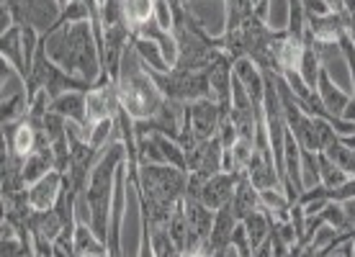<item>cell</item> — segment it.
<instances>
[{
    "mask_svg": "<svg viewBox=\"0 0 355 257\" xmlns=\"http://www.w3.org/2000/svg\"><path fill=\"white\" fill-rule=\"evenodd\" d=\"M42 46L46 49L49 60L57 62L72 78L85 80L96 85L103 75V60L98 49L96 34L90 21H78V24H64L54 28L52 34L42 36Z\"/></svg>",
    "mask_w": 355,
    "mask_h": 257,
    "instance_id": "6da1fadb",
    "label": "cell"
},
{
    "mask_svg": "<svg viewBox=\"0 0 355 257\" xmlns=\"http://www.w3.org/2000/svg\"><path fill=\"white\" fill-rule=\"evenodd\" d=\"M116 90H119V103L124 111H129L134 121L139 118H152L165 103V96L160 93L157 82L144 67L142 57L134 49V42L124 49L119 78H116Z\"/></svg>",
    "mask_w": 355,
    "mask_h": 257,
    "instance_id": "7a4b0ae2",
    "label": "cell"
},
{
    "mask_svg": "<svg viewBox=\"0 0 355 257\" xmlns=\"http://www.w3.org/2000/svg\"><path fill=\"white\" fill-rule=\"evenodd\" d=\"M132 186H137L139 204L178 206L186 198L188 172L173 168V165H139L137 183H132Z\"/></svg>",
    "mask_w": 355,
    "mask_h": 257,
    "instance_id": "3957f363",
    "label": "cell"
},
{
    "mask_svg": "<svg viewBox=\"0 0 355 257\" xmlns=\"http://www.w3.org/2000/svg\"><path fill=\"white\" fill-rule=\"evenodd\" d=\"M147 67V64H144ZM152 80L157 82V88L165 98L170 100H178V103H193V100H204V98H211V82H209V70L206 72H191V70H173L168 72H157L150 70ZM214 100V98H211Z\"/></svg>",
    "mask_w": 355,
    "mask_h": 257,
    "instance_id": "277c9868",
    "label": "cell"
},
{
    "mask_svg": "<svg viewBox=\"0 0 355 257\" xmlns=\"http://www.w3.org/2000/svg\"><path fill=\"white\" fill-rule=\"evenodd\" d=\"M219 121H222V108L211 98L186 103V116H183V129H180L178 144L188 152L198 142L214 139L219 134Z\"/></svg>",
    "mask_w": 355,
    "mask_h": 257,
    "instance_id": "5b68a950",
    "label": "cell"
},
{
    "mask_svg": "<svg viewBox=\"0 0 355 257\" xmlns=\"http://www.w3.org/2000/svg\"><path fill=\"white\" fill-rule=\"evenodd\" d=\"M3 6L13 13L16 26H31L42 36L60 26L64 8L60 0H3Z\"/></svg>",
    "mask_w": 355,
    "mask_h": 257,
    "instance_id": "8992f818",
    "label": "cell"
},
{
    "mask_svg": "<svg viewBox=\"0 0 355 257\" xmlns=\"http://www.w3.org/2000/svg\"><path fill=\"white\" fill-rule=\"evenodd\" d=\"M222 154H224V144L219 136L198 142L193 150L186 152L188 172H196V175H204V177L219 175L222 172Z\"/></svg>",
    "mask_w": 355,
    "mask_h": 257,
    "instance_id": "52a82bcc",
    "label": "cell"
},
{
    "mask_svg": "<svg viewBox=\"0 0 355 257\" xmlns=\"http://www.w3.org/2000/svg\"><path fill=\"white\" fill-rule=\"evenodd\" d=\"M240 177H242V172H219V175H211L204 183V188H201L198 201L204 206H209L211 211H219L222 206H227L232 201Z\"/></svg>",
    "mask_w": 355,
    "mask_h": 257,
    "instance_id": "ba28073f",
    "label": "cell"
},
{
    "mask_svg": "<svg viewBox=\"0 0 355 257\" xmlns=\"http://www.w3.org/2000/svg\"><path fill=\"white\" fill-rule=\"evenodd\" d=\"M237 216L232 211V204L222 206L216 216H214V227H211V234H209V240L204 245V255L211 257L216 252H227L232 247V231L237 227Z\"/></svg>",
    "mask_w": 355,
    "mask_h": 257,
    "instance_id": "9c48e42d",
    "label": "cell"
},
{
    "mask_svg": "<svg viewBox=\"0 0 355 257\" xmlns=\"http://www.w3.org/2000/svg\"><path fill=\"white\" fill-rule=\"evenodd\" d=\"M0 54H3V62H8L18 72L21 80L26 82L31 78V70L26 64V52H24V28L13 26L8 31H3V36H0Z\"/></svg>",
    "mask_w": 355,
    "mask_h": 257,
    "instance_id": "30bf717a",
    "label": "cell"
},
{
    "mask_svg": "<svg viewBox=\"0 0 355 257\" xmlns=\"http://www.w3.org/2000/svg\"><path fill=\"white\" fill-rule=\"evenodd\" d=\"M60 195H62V172L52 170L49 175L36 180L34 186H28V206L34 211H49L57 206Z\"/></svg>",
    "mask_w": 355,
    "mask_h": 257,
    "instance_id": "8fae6325",
    "label": "cell"
},
{
    "mask_svg": "<svg viewBox=\"0 0 355 257\" xmlns=\"http://www.w3.org/2000/svg\"><path fill=\"white\" fill-rule=\"evenodd\" d=\"M234 78L240 80V85L245 88V93L250 96V100L255 103V106L263 108V98H266V75L260 70L258 64L248 60V57H242L234 62Z\"/></svg>",
    "mask_w": 355,
    "mask_h": 257,
    "instance_id": "7c38bea8",
    "label": "cell"
},
{
    "mask_svg": "<svg viewBox=\"0 0 355 257\" xmlns=\"http://www.w3.org/2000/svg\"><path fill=\"white\" fill-rule=\"evenodd\" d=\"M85 96H88V93H83V90H70V93H62L60 98H54V100H52L49 111L64 116L67 121L80 124L85 132L93 134V129H90V124H88V111H85Z\"/></svg>",
    "mask_w": 355,
    "mask_h": 257,
    "instance_id": "4fadbf2b",
    "label": "cell"
},
{
    "mask_svg": "<svg viewBox=\"0 0 355 257\" xmlns=\"http://www.w3.org/2000/svg\"><path fill=\"white\" fill-rule=\"evenodd\" d=\"M317 93H320V100H322V106H324V111H327L329 116H335V118H343V111H345V106L350 103V98H353L332 82V78H329V72L324 70V67H322Z\"/></svg>",
    "mask_w": 355,
    "mask_h": 257,
    "instance_id": "5bb4252c",
    "label": "cell"
},
{
    "mask_svg": "<svg viewBox=\"0 0 355 257\" xmlns=\"http://www.w3.org/2000/svg\"><path fill=\"white\" fill-rule=\"evenodd\" d=\"M232 211L237 216V222H245L250 213H255L260 209V190L248 180V175L242 172L240 183L234 188V195H232Z\"/></svg>",
    "mask_w": 355,
    "mask_h": 257,
    "instance_id": "9a60e30c",
    "label": "cell"
},
{
    "mask_svg": "<svg viewBox=\"0 0 355 257\" xmlns=\"http://www.w3.org/2000/svg\"><path fill=\"white\" fill-rule=\"evenodd\" d=\"M183 206H186L188 229L193 231L196 237H201V240H204V245H206L209 234H211L214 216H216V211H211L209 206H204L198 198H191V195H186V198H183Z\"/></svg>",
    "mask_w": 355,
    "mask_h": 257,
    "instance_id": "2e32d148",
    "label": "cell"
},
{
    "mask_svg": "<svg viewBox=\"0 0 355 257\" xmlns=\"http://www.w3.org/2000/svg\"><path fill=\"white\" fill-rule=\"evenodd\" d=\"M155 6L157 0H124V21L132 34L155 18Z\"/></svg>",
    "mask_w": 355,
    "mask_h": 257,
    "instance_id": "e0dca14e",
    "label": "cell"
},
{
    "mask_svg": "<svg viewBox=\"0 0 355 257\" xmlns=\"http://www.w3.org/2000/svg\"><path fill=\"white\" fill-rule=\"evenodd\" d=\"M75 249H78V255H90V252L93 255H108L106 242L98 240L93 227L83 222H78V227H75Z\"/></svg>",
    "mask_w": 355,
    "mask_h": 257,
    "instance_id": "ac0fdd59",
    "label": "cell"
},
{
    "mask_svg": "<svg viewBox=\"0 0 355 257\" xmlns=\"http://www.w3.org/2000/svg\"><path fill=\"white\" fill-rule=\"evenodd\" d=\"M245 229H248V237H250V245H252V252L263 245V242L270 237V219H268V213L263 209H258L255 213H250L248 219H245Z\"/></svg>",
    "mask_w": 355,
    "mask_h": 257,
    "instance_id": "d6986e66",
    "label": "cell"
},
{
    "mask_svg": "<svg viewBox=\"0 0 355 257\" xmlns=\"http://www.w3.org/2000/svg\"><path fill=\"white\" fill-rule=\"evenodd\" d=\"M134 42V49H137V54L142 57V62L150 67V70H157V72H168V62H165V57H162L160 46L155 44V42H150V39H139V36H132Z\"/></svg>",
    "mask_w": 355,
    "mask_h": 257,
    "instance_id": "ffe728a7",
    "label": "cell"
},
{
    "mask_svg": "<svg viewBox=\"0 0 355 257\" xmlns=\"http://www.w3.org/2000/svg\"><path fill=\"white\" fill-rule=\"evenodd\" d=\"M224 34L227 31H237V28L252 16V0H224Z\"/></svg>",
    "mask_w": 355,
    "mask_h": 257,
    "instance_id": "44dd1931",
    "label": "cell"
},
{
    "mask_svg": "<svg viewBox=\"0 0 355 257\" xmlns=\"http://www.w3.org/2000/svg\"><path fill=\"white\" fill-rule=\"evenodd\" d=\"M317 160H320V180L327 190H338L340 186H345L347 180H350V175H347L345 170H340L324 152L317 154Z\"/></svg>",
    "mask_w": 355,
    "mask_h": 257,
    "instance_id": "7402d4cb",
    "label": "cell"
},
{
    "mask_svg": "<svg viewBox=\"0 0 355 257\" xmlns=\"http://www.w3.org/2000/svg\"><path fill=\"white\" fill-rule=\"evenodd\" d=\"M0 108H3V124H13V121H21V118L28 114V96H26V90H18V93H13V96L3 98Z\"/></svg>",
    "mask_w": 355,
    "mask_h": 257,
    "instance_id": "603a6c76",
    "label": "cell"
},
{
    "mask_svg": "<svg viewBox=\"0 0 355 257\" xmlns=\"http://www.w3.org/2000/svg\"><path fill=\"white\" fill-rule=\"evenodd\" d=\"M299 75H302V80L306 82L311 90H317V85H320V75H322V62H320V54L314 52V46L306 44V52H304Z\"/></svg>",
    "mask_w": 355,
    "mask_h": 257,
    "instance_id": "cb8c5ba5",
    "label": "cell"
},
{
    "mask_svg": "<svg viewBox=\"0 0 355 257\" xmlns=\"http://www.w3.org/2000/svg\"><path fill=\"white\" fill-rule=\"evenodd\" d=\"M155 139H157V144H160V150H162V157H165V162H168V165H173V168L186 170V172H188L186 150H183V147H180V144H178L175 139H170V136H165V134H155Z\"/></svg>",
    "mask_w": 355,
    "mask_h": 257,
    "instance_id": "d4e9b609",
    "label": "cell"
},
{
    "mask_svg": "<svg viewBox=\"0 0 355 257\" xmlns=\"http://www.w3.org/2000/svg\"><path fill=\"white\" fill-rule=\"evenodd\" d=\"M324 154H327L329 160L335 162V165H338L340 170H345L347 175L355 177V152L347 150L345 144L340 142V136L332 144H329L327 150H324Z\"/></svg>",
    "mask_w": 355,
    "mask_h": 257,
    "instance_id": "484cf974",
    "label": "cell"
},
{
    "mask_svg": "<svg viewBox=\"0 0 355 257\" xmlns=\"http://www.w3.org/2000/svg\"><path fill=\"white\" fill-rule=\"evenodd\" d=\"M168 231H170V237H173V242L178 245V249L183 252L186 240H188V216H186L183 201L175 206V213H173V219H170V224H168Z\"/></svg>",
    "mask_w": 355,
    "mask_h": 257,
    "instance_id": "4316f807",
    "label": "cell"
},
{
    "mask_svg": "<svg viewBox=\"0 0 355 257\" xmlns=\"http://www.w3.org/2000/svg\"><path fill=\"white\" fill-rule=\"evenodd\" d=\"M150 231H152L155 257H186L180 249H178V245L173 242V237H170L168 229H155V227H150Z\"/></svg>",
    "mask_w": 355,
    "mask_h": 257,
    "instance_id": "83f0119b",
    "label": "cell"
},
{
    "mask_svg": "<svg viewBox=\"0 0 355 257\" xmlns=\"http://www.w3.org/2000/svg\"><path fill=\"white\" fill-rule=\"evenodd\" d=\"M302 183L304 190L320 186V160H317V152L302 150Z\"/></svg>",
    "mask_w": 355,
    "mask_h": 257,
    "instance_id": "f1b7e54d",
    "label": "cell"
},
{
    "mask_svg": "<svg viewBox=\"0 0 355 257\" xmlns=\"http://www.w3.org/2000/svg\"><path fill=\"white\" fill-rule=\"evenodd\" d=\"M320 216L324 219V224H327V227H332V229L340 231V234H347V219H345V209H343V204H338V201H329Z\"/></svg>",
    "mask_w": 355,
    "mask_h": 257,
    "instance_id": "f546056e",
    "label": "cell"
},
{
    "mask_svg": "<svg viewBox=\"0 0 355 257\" xmlns=\"http://www.w3.org/2000/svg\"><path fill=\"white\" fill-rule=\"evenodd\" d=\"M232 154H234V162H237V168L245 172V168L250 165L252 160V152H255V142H250V139H237V142L230 147Z\"/></svg>",
    "mask_w": 355,
    "mask_h": 257,
    "instance_id": "4dcf8cb0",
    "label": "cell"
},
{
    "mask_svg": "<svg viewBox=\"0 0 355 257\" xmlns=\"http://www.w3.org/2000/svg\"><path fill=\"white\" fill-rule=\"evenodd\" d=\"M232 249L237 252V257H252V245H250V237H248V229H245V224H237L234 231H232Z\"/></svg>",
    "mask_w": 355,
    "mask_h": 257,
    "instance_id": "1f68e13d",
    "label": "cell"
},
{
    "mask_svg": "<svg viewBox=\"0 0 355 257\" xmlns=\"http://www.w3.org/2000/svg\"><path fill=\"white\" fill-rule=\"evenodd\" d=\"M155 24L162 31H173L175 28V13H173V6H170L168 0H157V6H155Z\"/></svg>",
    "mask_w": 355,
    "mask_h": 257,
    "instance_id": "d6a6232c",
    "label": "cell"
},
{
    "mask_svg": "<svg viewBox=\"0 0 355 257\" xmlns=\"http://www.w3.org/2000/svg\"><path fill=\"white\" fill-rule=\"evenodd\" d=\"M350 198H355V177H350L345 186H340L338 190H329V201L343 204V201H350Z\"/></svg>",
    "mask_w": 355,
    "mask_h": 257,
    "instance_id": "836d02e7",
    "label": "cell"
},
{
    "mask_svg": "<svg viewBox=\"0 0 355 257\" xmlns=\"http://www.w3.org/2000/svg\"><path fill=\"white\" fill-rule=\"evenodd\" d=\"M304 10H306V18L329 16V13H332L329 6H327V0H304Z\"/></svg>",
    "mask_w": 355,
    "mask_h": 257,
    "instance_id": "e575fe53",
    "label": "cell"
},
{
    "mask_svg": "<svg viewBox=\"0 0 355 257\" xmlns=\"http://www.w3.org/2000/svg\"><path fill=\"white\" fill-rule=\"evenodd\" d=\"M343 209H345V219H347V234H355V198L343 201Z\"/></svg>",
    "mask_w": 355,
    "mask_h": 257,
    "instance_id": "d590c367",
    "label": "cell"
},
{
    "mask_svg": "<svg viewBox=\"0 0 355 257\" xmlns=\"http://www.w3.org/2000/svg\"><path fill=\"white\" fill-rule=\"evenodd\" d=\"M252 257H273V242H270V237L252 252Z\"/></svg>",
    "mask_w": 355,
    "mask_h": 257,
    "instance_id": "8d00e7d4",
    "label": "cell"
},
{
    "mask_svg": "<svg viewBox=\"0 0 355 257\" xmlns=\"http://www.w3.org/2000/svg\"><path fill=\"white\" fill-rule=\"evenodd\" d=\"M343 118L350 121V124H355V98H350V103H347L345 111H343Z\"/></svg>",
    "mask_w": 355,
    "mask_h": 257,
    "instance_id": "74e56055",
    "label": "cell"
},
{
    "mask_svg": "<svg viewBox=\"0 0 355 257\" xmlns=\"http://www.w3.org/2000/svg\"><path fill=\"white\" fill-rule=\"evenodd\" d=\"M340 142L345 144L347 150H353V152H355V134H347V136H340Z\"/></svg>",
    "mask_w": 355,
    "mask_h": 257,
    "instance_id": "f35d334b",
    "label": "cell"
},
{
    "mask_svg": "<svg viewBox=\"0 0 355 257\" xmlns=\"http://www.w3.org/2000/svg\"><path fill=\"white\" fill-rule=\"evenodd\" d=\"M80 257H108V255H93V252H90V255H80Z\"/></svg>",
    "mask_w": 355,
    "mask_h": 257,
    "instance_id": "ab89813d",
    "label": "cell"
},
{
    "mask_svg": "<svg viewBox=\"0 0 355 257\" xmlns=\"http://www.w3.org/2000/svg\"><path fill=\"white\" fill-rule=\"evenodd\" d=\"M191 257H206L204 252H198V255H191Z\"/></svg>",
    "mask_w": 355,
    "mask_h": 257,
    "instance_id": "60d3db41",
    "label": "cell"
},
{
    "mask_svg": "<svg viewBox=\"0 0 355 257\" xmlns=\"http://www.w3.org/2000/svg\"><path fill=\"white\" fill-rule=\"evenodd\" d=\"M258 3H260V0H252V6H258Z\"/></svg>",
    "mask_w": 355,
    "mask_h": 257,
    "instance_id": "b9f144b4",
    "label": "cell"
},
{
    "mask_svg": "<svg viewBox=\"0 0 355 257\" xmlns=\"http://www.w3.org/2000/svg\"><path fill=\"white\" fill-rule=\"evenodd\" d=\"M183 3H191V0H183Z\"/></svg>",
    "mask_w": 355,
    "mask_h": 257,
    "instance_id": "7bdbcfd3",
    "label": "cell"
}]
</instances>
